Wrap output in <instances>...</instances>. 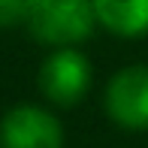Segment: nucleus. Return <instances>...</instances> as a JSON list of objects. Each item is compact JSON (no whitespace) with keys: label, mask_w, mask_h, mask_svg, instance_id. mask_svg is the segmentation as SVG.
<instances>
[{"label":"nucleus","mask_w":148,"mask_h":148,"mask_svg":"<svg viewBox=\"0 0 148 148\" xmlns=\"http://www.w3.org/2000/svg\"><path fill=\"white\" fill-rule=\"evenodd\" d=\"M30 0H0V27H21L27 24Z\"/></svg>","instance_id":"6"},{"label":"nucleus","mask_w":148,"mask_h":148,"mask_svg":"<svg viewBox=\"0 0 148 148\" xmlns=\"http://www.w3.org/2000/svg\"><path fill=\"white\" fill-rule=\"evenodd\" d=\"M0 148H64L60 121L42 106L18 103L0 118Z\"/></svg>","instance_id":"4"},{"label":"nucleus","mask_w":148,"mask_h":148,"mask_svg":"<svg viewBox=\"0 0 148 148\" xmlns=\"http://www.w3.org/2000/svg\"><path fill=\"white\" fill-rule=\"evenodd\" d=\"M91 82H94V66L76 45L55 49L39 64V73H36L39 94L60 109L82 103L91 91Z\"/></svg>","instance_id":"2"},{"label":"nucleus","mask_w":148,"mask_h":148,"mask_svg":"<svg viewBox=\"0 0 148 148\" xmlns=\"http://www.w3.org/2000/svg\"><path fill=\"white\" fill-rule=\"evenodd\" d=\"M97 24L115 36L136 39L148 33V0H94Z\"/></svg>","instance_id":"5"},{"label":"nucleus","mask_w":148,"mask_h":148,"mask_svg":"<svg viewBox=\"0 0 148 148\" xmlns=\"http://www.w3.org/2000/svg\"><path fill=\"white\" fill-rule=\"evenodd\" d=\"M109 118L124 130H148V64H130L109 79L103 94Z\"/></svg>","instance_id":"3"},{"label":"nucleus","mask_w":148,"mask_h":148,"mask_svg":"<svg viewBox=\"0 0 148 148\" xmlns=\"http://www.w3.org/2000/svg\"><path fill=\"white\" fill-rule=\"evenodd\" d=\"M24 27L36 42L51 49L79 45L97 27L94 0H30Z\"/></svg>","instance_id":"1"}]
</instances>
